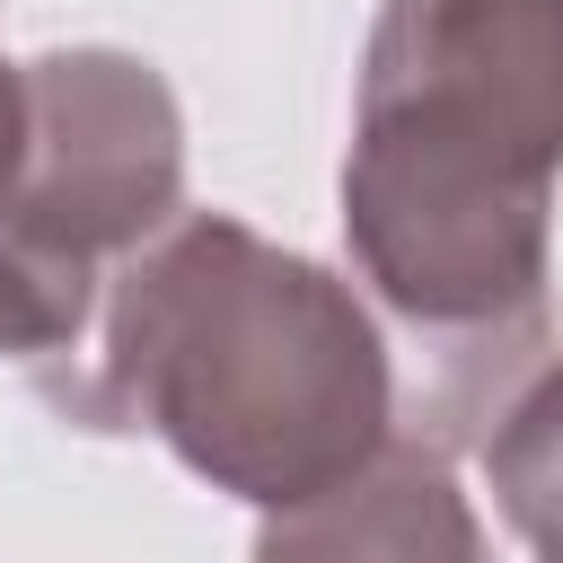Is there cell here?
<instances>
[{
    "mask_svg": "<svg viewBox=\"0 0 563 563\" xmlns=\"http://www.w3.org/2000/svg\"><path fill=\"white\" fill-rule=\"evenodd\" d=\"M563 0H387L343 150V255L422 449H484L554 352Z\"/></svg>",
    "mask_w": 563,
    "mask_h": 563,
    "instance_id": "obj_1",
    "label": "cell"
},
{
    "mask_svg": "<svg viewBox=\"0 0 563 563\" xmlns=\"http://www.w3.org/2000/svg\"><path fill=\"white\" fill-rule=\"evenodd\" d=\"M44 396L88 431L167 440L255 510H290L405 440L396 343L361 282L229 211H176L132 246L106 273L88 352Z\"/></svg>",
    "mask_w": 563,
    "mask_h": 563,
    "instance_id": "obj_2",
    "label": "cell"
},
{
    "mask_svg": "<svg viewBox=\"0 0 563 563\" xmlns=\"http://www.w3.org/2000/svg\"><path fill=\"white\" fill-rule=\"evenodd\" d=\"M0 211L62 255L114 273L185 211V114L176 88L114 44H62L26 62V132Z\"/></svg>",
    "mask_w": 563,
    "mask_h": 563,
    "instance_id": "obj_3",
    "label": "cell"
},
{
    "mask_svg": "<svg viewBox=\"0 0 563 563\" xmlns=\"http://www.w3.org/2000/svg\"><path fill=\"white\" fill-rule=\"evenodd\" d=\"M255 563H493V537L440 449L387 440L361 475L264 510Z\"/></svg>",
    "mask_w": 563,
    "mask_h": 563,
    "instance_id": "obj_4",
    "label": "cell"
},
{
    "mask_svg": "<svg viewBox=\"0 0 563 563\" xmlns=\"http://www.w3.org/2000/svg\"><path fill=\"white\" fill-rule=\"evenodd\" d=\"M97 308H106V273L0 211V361H26L35 378L70 369L97 334Z\"/></svg>",
    "mask_w": 563,
    "mask_h": 563,
    "instance_id": "obj_5",
    "label": "cell"
},
{
    "mask_svg": "<svg viewBox=\"0 0 563 563\" xmlns=\"http://www.w3.org/2000/svg\"><path fill=\"white\" fill-rule=\"evenodd\" d=\"M484 475L519 545L537 563H563V352H545L484 431Z\"/></svg>",
    "mask_w": 563,
    "mask_h": 563,
    "instance_id": "obj_6",
    "label": "cell"
},
{
    "mask_svg": "<svg viewBox=\"0 0 563 563\" xmlns=\"http://www.w3.org/2000/svg\"><path fill=\"white\" fill-rule=\"evenodd\" d=\"M18 132H26V62H0V185L18 167Z\"/></svg>",
    "mask_w": 563,
    "mask_h": 563,
    "instance_id": "obj_7",
    "label": "cell"
}]
</instances>
